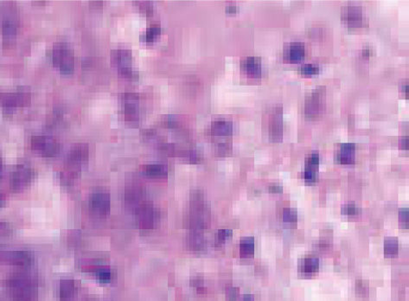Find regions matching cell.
I'll return each instance as SVG.
<instances>
[{
    "instance_id": "cell-1",
    "label": "cell",
    "mask_w": 409,
    "mask_h": 301,
    "mask_svg": "<svg viewBox=\"0 0 409 301\" xmlns=\"http://www.w3.org/2000/svg\"><path fill=\"white\" fill-rule=\"evenodd\" d=\"M53 62L62 74L68 75L73 72L75 68L73 52L66 43H57L54 47Z\"/></svg>"
},
{
    "instance_id": "cell-2",
    "label": "cell",
    "mask_w": 409,
    "mask_h": 301,
    "mask_svg": "<svg viewBox=\"0 0 409 301\" xmlns=\"http://www.w3.org/2000/svg\"><path fill=\"white\" fill-rule=\"evenodd\" d=\"M268 135L273 142H279L283 136V108L281 105L271 107L268 113Z\"/></svg>"
},
{
    "instance_id": "cell-3",
    "label": "cell",
    "mask_w": 409,
    "mask_h": 301,
    "mask_svg": "<svg viewBox=\"0 0 409 301\" xmlns=\"http://www.w3.org/2000/svg\"><path fill=\"white\" fill-rule=\"evenodd\" d=\"M325 88L318 87L306 97L305 102V115L309 120H315L321 115L324 109Z\"/></svg>"
},
{
    "instance_id": "cell-4",
    "label": "cell",
    "mask_w": 409,
    "mask_h": 301,
    "mask_svg": "<svg viewBox=\"0 0 409 301\" xmlns=\"http://www.w3.org/2000/svg\"><path fill=\"white\" fill-rule=\"evenodd\" d=\"M139 98L137 94L126 93L122 96L125 121L129 123H137L139 120Z\"/></svg>"
},
{
    "instance_id": "cell-5",
    "label": "cell",
    "mask_w": 409,
    "mask_h": 301,
    "mask_svg": "<svg viewBox=\"0 0 409 301\" xmlns=\"http://www.w3.org/2000/svg\"><path fill=\"white\" fill-rule=\"evenodd\" d=\"M341 17L342 21L350 28H360L365 22L361 6H345L342 9Z\"/></svg>"
},
{
    "instance_id": "cell-6",
    "label": "cell",
    "mask_w": 409,
    "mask_h": 301,
    "mask_svg": "<svg viewBox=\"0 0 409 301\" xmlns=\"http://www.w3.org/2000/svg\"><path fill=\"white\" fill-rule=\"evenodd\" d=\"M305 57V44L303 42H289L284 47L283 58L287 63L296 64L302 62Z\"/></svg>"
},
{
    "instance_id": "cell-7",
    "label": "cell",
    "mask_w": 409,
    "mask_h": 301,
    "mask_svg": "<svg viewBox=\"0 0 409 301\" xmlns=\"http://www.w3.org/2000/svg\"><path fill=\"white\" fill-rule=\"evenodd\" d=\"M111 64L117 71L132 67L133 56L132 52L126 49H118L112 51L111 53Z\"/></svg>"
},
{
    "instance_id": "cell-8",
    "label": "cell",
    "mask_w": 409,
    "mask_h": 301,
    "mask_svg": "<svg viewBox=\"0 0 409 301\" xmlns=\"http://www.w3.org/2000/svg\"><path fill=\"white\" fill-rule=\"evenodd\" d=\"M240 68L247 76L253 79H259L261 76V61L259 57H246L240 62Z\"/></svg>"
},
{
    "instance_id": "cell-9",
    "label": "cell",
    "mask_w": 409,
    "mask_h": 301,
    "mask_svg": "<svg viewBox=\"0 0 409 301\" xmlns=\"http://www.w3.org/2000/svg\"><path fill=\"white\" fill-rule=\"evenodd\" d=\"M211 133L218 137H227L233 132V123L226 119H218L211 123Z\"/></svg>"
},
{
    "instance_id": "cell-10",
    "label": "cell",
    "mask_w": 409,
    "mask_h": 301,
    "mask_svg": "<svg viewBox=\"0 0 409 301\" xmlns=\"http://www.w3.org/2000/svg\"><path fill=\"white\" fill-rule=\"evenodd\" d=\"M355 151L356 147L354 144H344L342 145L339 153L336 155V158L339 163L342 165H350L355 161Z\"/></svg>"
},
{
    "instance_id": "cell-11",
    "label": "cell",
    "mask_w": 409,
    "mask_h": 301,
    "mask_svg": "<svg viewBox=\"0 0 409 301\" xmlns=\"http://www.w3.org/2000/svg\"><path fill=\"white\" fill-rule=\"evenodd\" d=\"M91 205L93 210L100 212L101 214H107L110 207L109 196L105 193H96L91 198Z\"/></svg>"
},
{
    "instance_id": "cell-12",
    "label": "cell",
    "mask_w": 409,
    "mask_h": 301,
    "mask_svg": "<svg viewBox=\"0 0 409 301\" xmlns=\"http://www.w3.org/2000/svg\"><path fill=\"white\" fill-rule=\"evenodd\" d=\"M144 173L149 177H166L168 168L165 165H163V164H151V165L145 166Z\"/></svg>"
},
{
    "instance_id": "cell-13",
    "label": "cell",
    "mask_w": 409,
    "mask_h": 301,
    "mask_svg": "<svg viewBox=\"0 0 409 301\" xmlns=\"http://www.w3.org/2000/svg\"><path fill=\"white\" fill-rule=\"evenodd\" d=\"M88 147L84 145H79L72 150L69 159L72 163L80 164L86 160L88 158Z\"/></svg>"
},
{
    "instance_id": "cell-14",
    "label": "cell",
    "mask_w": 409,
    "mask_h": 301,
    "mask_svg": "<svg viewBox=\"0 0 409 301\" xmlns=\"http://www.w3.org/2000/svg\"><path fill=\"white\" fill-rule=\"evenodd\" d=\"M318 268H319V261L314 257L306 258L300 264V269L304 273H314L318 270Z\"/></svg>"
},
{
    "instance_id": "cell-15",
    "label": "cell",
    "mask_w": 409,
    "mask_h": 301,
    "mask_svg": "<svg viewBox=\"0 0 409 301\" xmlns=\"http://www.w3.org/2000/svg\"><path fill=\"white\" fill-rule=\"evenodd\" d=\"M254 242L253 238H245L240 242V256L243 257H250L254 254Z\"/></svg>"
},
{
    "instance_id": "cell-16",
    "label": "cell",
    "mask_w": 409,
    "mask_h": 301,
    "mask_svg": "<svg viewBox=\"0 0 409 301\" xmlns=\"http://www.w3.org/2000/svg\"><path fill=\"white\" fill-rule=\"evenodd\" d=\"M161 34L160 26H153L147 29L146 34L141 37V41L144 42H153L158 38Z\"/></svg>"
},
{
    "instance_id": "cell-17",
    "label": "cell",
    "mask_w": 409,
    "mask_h": 301,
    "mask_svg": "<svg viewBox=\"0 0 409 301\" xmlns=\"http://www.w3.org/2000/svg\"><path fill=\"white\" fill-rule=\"evenodd\" d=\"M384 252L387 256H394L398 252L397 239L387 238L384 244Z\"/></svg>"
},
{
    "instance_id": "cell-18",
    "label": "cell",
    "mask_w": 409,
    "mask_h": 301,
    "mask_svg": "<svg viewBox=\"0 0 409 301\" xmlns=\"http://www.w3.org/2000/svg\"><path fill=\"white\" fill-rule=\"evenodd\" d=\"M299 71L303 76H315L319 73L320 68H319V65L309 63V64L303 65Z\"/></svg>"
},
{
    "instance_id": "cell-19",
    "label": "cell",
    "mask_w": 409,
    "mask_h": 301,
    "mask_svg": "<svg viewBox=\"0 0 409 301\" xmlns=\"http://www.w3.org/2000/svg\"><path fill=\"white\" fill-rule=\"evenodd\" d=\"M118 73H119V76L123 79L128 80V81H138V72H136L132 67L119 71Z\"/></svg>"
},
{
    "instance_id": "cell-20",
    "label": "cell",
    "mask_w": 409,
    "mask_h": 301,
    "mask_svg": "<svg viewBox=\"0 0 409 301\" xmlns=\"http://www.w3.org/2000/svg\"><path fill=\"white\" fill-rule=\"evenodd\" d=\"M162 124L164 125V127H167V128L177 129V128L180 127L181 121L175 116L169 115L163 119Z\"/></svg>"
},
{
    "instance_id": "cell-21",
    "label": "cell",
    "mask_w": 409,
    "mask_h": 301,
    "mask_svg": "<svg viewBox=\"0 0 409 301\" xmlns=\"http://www.w3.org/2000/svg\"><path fill=\"white\" fill-rule=\"evenodd\" d=\"M74 291L73 282L65 281L61 285V297L62 298H68L72 295Z\"/></svg>"
},
{
    "instance_id": "cell-22",
    "label": "cell",
    "mask_w": 409,
    "mask_h": 301,
    "mask_svg": "<svg viewBox=\"0 0 409 301\" xmlns=\"http://www.w3.org/2000/svg\"><path fill=\"white\" fill-rule=\"evenodd\" d=\"M189 243L190 245V248H192V249H196V250H200L203 248V245H204L203 237L198 234L190 236Z\"/></svg>"
},
{
    "instance_id": "cell-23",
    "label": "cell",
    "mask_w": 409,
    "mask_h": 301,
    "mask_svg": "<svg viewBox=\"0 0 409 301\" xmlns=\"http://www.w3.org/2000/svg\"><path fill=\"white\" fill-rule=\"evenodd\" d=\"M319 165V156L317 153H312L306 159V168L305 169L312 170L316 172L317 168Z\"/></svg>"
},
{
    "instance_id": "cell-24",
    "label": "cell",
    "mask_w": 409,
    "mask_h": 301,
    "mask_svg": "<svg viewBox=\"0 0 409 301\" xmlns=\"http://www.w3.org/2000/svg\"><path fill=\"white\" fill-rule=\"evenodd\" d=\"M283 219L284 222H296L297 220V213L296 211L292 210V209H286L284 211V214H283Z\"/></svg>"
},
{
    "instance_id": "cell-25",
    "label": "cell",
    "mask_w": 409,
    "mask_h": 301,
    "mask_svg": "<svg viewBox=\"0 0 409 301\" xmlns=\"http://www.w3.org/2000/svg\"><path fill=\"white\" fill-rule=\"evenodd\" d=\"M139 11L147 16H151L153 12V5L149 2H142L139 5Z\"/></svg>"
},
{
    "instance_id": "cell-26",
    "label": "cell",
    "mask_w": 409,
    "mask_h": 301,
    "mask_svg": "<svg viewBox=\"0 0 409 301\" xmlns=\"http://www.w3.org/2000/svg\"><path fill=\"white\" fill-rule=\"evenodd\" d=\"M232 231L229 229H222L219 231L218 234V238H216V242L219 243H223L225 242L226 240L228 239L229 237H231Z\"/></svg>"
},
{
    "instance_id": "cell-27",
    "label": "cell",
    "mask_w": 409,
    "mask_h": 301,
    "mask_svg": "<svg viewBox=\"0 0 409 301\" xmlns=\"http://www.w3.org/2000/svg\"><path fill=\"white\" fill-rule=\"evenodd\" d=\"M303 177L305 182L314 183L316 180V172L312 170L305 169L304 174H303Z\"/></svg>"
},
{
    "instance_id": "cell-28",
    "label": "cell",
    "mask_w": 409,
    "mask_h": 301,
    "mask_svg": "<svg viewBox=\"0 0 409 301\" xmlns=\"http://www.w3.org/2000/svg\"><path fill=\"white\" fill-rule=\"evenodd\" d=\"M400 222H402V225L407 226L408 223V211L406 209H402L399 212Z\"/></svg>"
},
{
    "instance_id": "cell-29",
    "label": "cell",
    "mask_w": 409,
    "mask_h": 301,
    "mask_svg": "<svg viewBox=\"0 0 409 301\" xmlns=\"http://www.w3.org/2000/svg\"><path fill=\"white\" fill-rule=\"evenodd\" d=\"M342 212L344 214L354 215L356 212V207L354 204H347L342 209Z\"/></svg>"
},
{
    "instance_id": "cell-30",
    "label": "cell",
    "mask_w": 409,
    "mask_h": 301,
    "mask_svg": "<svg viewBox=\"0 0 409 301\" xmlns=\"http://www.w3.org/2000/svg\"><path fill=\"white\" fill-rule=\"evenodd\" d=\"M99 278L102 282H109L111 278L110 272H109L108 270H107V269H103V270L100 271Z\"/></svg>"
},
{
    "instance_id": "cell-31",
    "label": "cell",
    "mask_w": 409,
    "mask_h": 301,
    "mask_svg": "<svg viewBox=\"0 0 409 301\" xmlns=\"http://www.w3.org/2000/svg\"><path fill=\"white\" fill-rule=\"evenodd\" d=\"M269 191L273 193H280V192H282V186L280 184H273L270 186Z\"/></svg>"
},
{
    "instance_id": "cell-32",
    "label": "cell",
    "mask_w": 409,
    "mask_h": 301,
    "mask_svg": "<svg viewBox=\"0 0 409 301\" xmlns=\"http://www.w3.org/2000/svg\"><path fill=\"white\" fill-rule=\"evenodd\" d=\"M400 149L407 150V138H402L399 141Z\"/></svg>"
},
{
    "instance_id": "cell-33",
    "label": "cell",
    "mask_w": 409,
    "mask_h": 301,
    "mask_svg": "<svg viewBox=\"0 0 409 301\" xmlns=\"http://www.w3.org/2000/svg\"><path fill=\"white\" fill-rule=\"evenodd\" d=\"M226 12L229 14H234L237 12V7L235 6H227L226 8Z\"/></svg>"
},
{
    "instance_id": "cell-34",
    "label": "cell",
    "mask_w": 409,
    "mask_h": 301,
    "mask_svg": "<svg viewBox=\"0 0 409 301\" xmlns=\"http://www.w3.org/2000/svg\"><path fill=\"white\" fill-rule=\"evenodd\" d=\"M370 55V51L369 49H365V50H364V51H363V56H364V57H369Z\"/></svg>"
},
{
    "instance_id": "cell-35",
    "label": "cell",
    "mask_w": 409,
    "mask_h": 301,
    "mask_svg": "<svg viewBox=\"0 0 409 301\" xmlns=\"http://www.w3.org/2000/svg\"><path fill=\"white\" fill-rule=\"evenodd\" d=\"M244 301H253V298H252V296L250 295L245 296Z\"/></svg>"
}]
</instances>
